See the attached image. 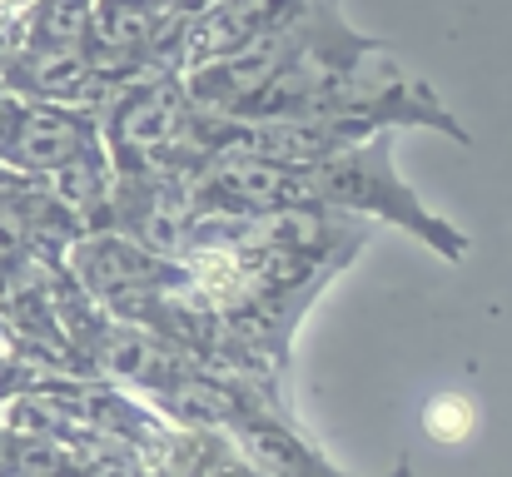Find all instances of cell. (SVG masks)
<instances>
[{
  "instance_id": "obj_1",
  "label": "cell",
  "mask_w": 512,
  "mask_h": 477,
  "mask_svg": "<svg viewBox=\"0 0 512 477\" xmlns=\"http://www.w3.org/2000/svg\"><path fill=\"white\" fill-rule=\"evenodd\" d=\"M393 135L398 130H378L358 145H348L339 155L319 159V164H304V184L314 194V204H329L343 214H358V219H383L413 239H423L433 254H443L448 264H458L468 254V239L458 224H448L443 214H433L413 184L398 174L393 164Z\"/></svg>"
},
{
  "instance_id": "obj_2",
  "label": "cell",
  "mask_w": 512,
  "mask_h": 477,
  "mask_svg": "<svg viewBox=\"0 0 512 477\" xmlns=\"http://www.w3.org/2000/svg\"><path fill=\"white\" fill-rule=\"evenodd\" d=\"M60 264L75 274V284L110 318H130L155 289H170V284L189 279L184 259H165V254H155V249L135 244L130 234H115V229L80 234L65 249Z\"/></svg>"
},
{
  "instance_id": "obj_3",
  "label": "cell",
  "mask_w": 512,
  "mask_h": 477,
  "mask_svg": "<svg viewBox=\"0 0 512 477\" xmlns=\"http://www.w3.org/2000/svg\"><path fill=\"white\" fill-rule=\"evenodd\" d=\"M339 0H214L199 15H189L184 25V55H179V75L209 60H224L254 40L284 35L304 20H314L319 10H329Z\"/></svg>"
},
{
  "instance_id": "obj_4",
  "label": "cell",
  "mask_w": 512,
  "mask_h": 477,
  "mask_svg": "<svg viewBox=\"0 0 512 477\" xmlns=\"http://www.w3.org/2000/svg\"><path fill=\"white\" fill-rule=\"evenodd\" d=\"M105 145L100 135V120L85 110V105H60V100H30L25 105V120L5 150V169L25 174V179H45L55 174L60 164H70L75 155Z\"/></svg>"
},
{
  "instance_id": "obj_5",
  "label": "cell",
  "mask_w": 512,
  "mask_h": 477,
  "mask_svg": "<svg viewBox=\"0 0 512 477\" xmlns=\"http://www.w3.org/2000/svg\"><path fill=\"white\" fill-rule=\"evenodd\" d=\"M229 438L239 443V453L254 468H264L269 477H348L309 443V433L294 423L289 403H259V408H249L229 428ZM393 477H408V463Z\"/></svg>"
},
{
  "instance_id": "obj_6",
  "label": "cell",
  "mask_w": 512,
  "mask_h": 477,
  "mask_svg": "<svg viewBox=\"0 0 512 477\" xmlns=\"http://www.w3.org/2000/svg\"><path fill=\"white\" fill-rule=\"evenodd\" d=\"M160 458L174 477H269L264 468H254L239 443L229 433H184L170 428L160 443Z\"/></svg>"
}]
</instances>
